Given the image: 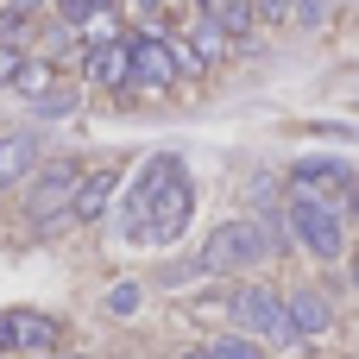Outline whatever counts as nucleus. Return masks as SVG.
I'll list each match as a JSON object with an SVG mask.
<instances>
[{
	"label": "nucleus",
	"mask_w": 359,
	"mask_h": 359,
	"mask_svg": "<svg viewBox=\"0 0 359 359\" xmlns=\"http://www.w3.org/2000/svg\"><path fill=\"white\" fill-rule=\"evenodd\" d=\"M120 202H126V215H120L126 240H158V246L183 240L189 208H196L189 164H183L177 151H151V158L139 164V177L126 183V196H120Z\"/></svg>",
	"instance_id": "obj_1"
},
{
	"label": "nucleus",
	"mask_w": 359,
	"mask_h": 359,
	"mask_svg": "<svg viewBox=\"0 0 359 359\" xmlns=\"http://www.w3.org/2000/svg\"><path fill=\"white\" fill-rule=\"evenodd\" d=\"M271 252H278V246H271L265 221H221V227L208 233V246L196 252V271H202V278H240V271L265 265Z\"/></svg>",
	"instance_id": "obj_2"
},
{
	"label": "nucleus",
	"mask_w": 359,
	"mask_h": 359,
	"mask_svg": "<svg viewBox=\"0 0 359 359\" xmlns=\"http://www.w3.org/2000/svg\"><path fill=\"white\" fill-rule=\"evenodd\" d=\"M227 316H233V328H240V334H252V341H265V347H297V341H303V334H297V322H290L284 290H265V284H233Z\"/></svg>",
	"instance_id": "obj_3"
},
{
	"label": "nucleus",
	"mask_w": 359,
	"mask_h": 359,
	"mask_svg": "<svg viewBox=\"0 0 359 359\" xmlns=\"http://www.w3.org/2000/svg\"><path fill=\"white\" fill-rule=\"evenodd\" d=\"M290 233L303 240V252H316V259H341V246H347V215H341L334 196L297 189V196H290Z\"/></svg>",
	"instance_id": "obj_4"
},
{
	"label": "nucleus",
	"mask_w": 359,
	"mask_h": 359,
	"mask_svg": "<svg viewBox=\"0 0 359 359\" xmlns=\"http://www.w3.org/2000/svg\"><path fill=\"white\" fill-rule=\"evenodd\" d=\"M76 189H82V164L76 158H50V164H38V177H25V208L38 215V227L44 221H63L76 208Z\"/></svg>",
	"instance_id": "obj_5"
},
{
	"label": "nucleus",
	"mask_w": 359,
	"mask_h": 359,
	"mask_svg": "<svg viewBox=\"0 0 359 359\" xmlns=\"http://www.w3.org/2000/svg\"><path fill=\"white\" fill-rule=\"evenodd\" d=\"M126 50H133V88H145V95H170L177 88V76H183L177 44H164L158 32H126Z\"/></svg>",
	"instance_id": "obj_6"
},
{
	"label": "nucleus",
	"mask_w": 359,
	"mask_h": 359,
	"mask_svg": "<svg viewBox=\"0 0 359 359\" xmlns=\"http://www.w3.org/2000/svg\"><path fill=\"white\" fill-rule=\"evenodd\" d=\"M82 69L101 88H133V50H126V38H95L82 50Z\"/></svg>",
	"instance_id": "obj_7"
},
{
	"label": "nucleus",
	"mask_w": 359,
	"mask_h": 359,
	"mask_svg": "<svg viewBox=\"0 0 359 359\" xmlns=\"http://www.w3.org/2000/svg\"><path fill=\"white\" fill-rule=\"evenodd\" d=\"M284 303H290V322H297L303 341H316V334L334 328V303H328V290H284Z\"/></svg>",
	"instance_id": "obj_8"
},
{
	"label": "nucleus",
	"mask_w": 359,
	"mask_h": 359,
	"mask_svg": "<svg viewBox=\"0 0 359 359\" xmlns=\"http://www.w3.org/2000/svg\"><path fill=\"white\" fill-rule=\"evenodd\" d=\"M114 189H120V170H114V164L88 170V177H82V189H76V208H69V215H76V221H101V215H107V202H114Z\"/></svg>",
	"instance_id": "obj_9"
},
{
	"label": "nucleus",
	"mask_w": 359,
	"mask_h": 359,
	"mask_svg": "<svg viewBox=\"0 0 359 359\" xmlns=\"http://www.w3.org/2000/svg\"><path fill=\"white\" fill-rule=\"evenodd\" d=\"M57 341H63V328H57L50 316L13 309V347H19V353H57Z\"/></svg>",
	"instance_id": "obj_10"
},
{
	"label": "nucleus",
	"mask_w": 359,
	"mask_h": 359,
	"mask_svg": "<svg viewBox=\"0 0 359 359\" xmlns=\"http://www.w3.org/2000/svg\"><path fill=\"white\" fill-rule=\"evenodd\" d=\"M290 183H297V189H322V183L347 189L353 170H347V158H297V164H290Z\"/></svg>",
	"instance_id": "obj_11"
},
{
	"label": "nucleus",
	"mask_w": 359,
	"mask_h": 359,
	"mask_svg": "<svg viewBox=\"0 0 359 359\" xmlns=\"http://www.w3.org/2000/svg\"><path fill=\"white\" fill-rule=\"evenodd\" d=\"M32 164H38V139L32 133H6L0 139V189H13Z\"/></svg>",
	"instance_id": "obj_12"
},
{
	"label": "nucleus",
	"mask_w": 359,
	"mask_h": 359,
	"mask_svg": "<svg viewBox=\"0 0 359 359\" xmlns=\"http://www.w3.org/2000/svg\"><path fill=\"white\" fill-rule=\"evenodd\" d=\"M208 13H215L233 38H246V25L259 19V6H252V0H208Z\"/></svg>",
	"instance_id": "obj_13"
},
{
	"label": "nucleus",
	"mask_w": 359,
	"mask_h": 359,
	"mask_svg": "<svg viewBox=\"0 0 359 359\" xmlns=\"http://www.w3.org/2000/svg\"><path fill=\"white\" fill-rule=\"evenodd\" d=\"M139 303H145V284H133V278H120L114 290H107V316H139Z\"/></svg>",
	"instance_id": "obj_14"
},
{
	"label": "nucleus",
	"mask_w": 359,
	"mask_h": 359,
	"mask_svg": "<svg viewBox=\"0 0 359 359\" xmlns=\"http://www.w3.org/2000/svg\"><path fill=\"white\" fill-rule=\"evenodd\" d=\"M208 353L215 359H265V347L252 334H227V341H208Z\"/></svg>",
	"instance_id": "obj_15"
},
{
	"label": "nucleus",
	"mask_w": 359,
	"mask_h": 359,
	"mask_svg": "<svg viewBox=\"0 0 359 359\" xmlns=\"http://www.w3.org/2000/svg\"><path fill=\"white\" fill-rule=\"evenodd\" d=\"M114 0H57V13H63V25H88V19H101Z\"/></svg>",
	"instance_id": "obj_16"
},
{
	"label": "nucleus",
	"mask_w": 359,
	"mask_h": 359,
	"mask_svg": "<svg viewBox=\"0 0 359 359\" xmlns=\"http://www.w3.org/2000/svg\"><path fill=\"white\" fill-rule=\"evenodd\" d=\"M32 107L57 120V114H69V107H76V95H69V88H44V95H32Z\"/></svg>",
	"instance_id": "obj_17"
},
{
	"label": "nucleus",
	"mask_w": 359,
	"mask_h": 359,
	"mask_svg": "<svg viewBox=\"0 0 359 359\" xmlns=\"http://www.w3.org/2000/svg\"><path fill=\"white\" fill-rule=\"evenodd\" d=\"M25 69H32L25 50H19V44H0V82H25Z\"/></svg>",
	"instance_id": "obj_18"
},
{
	"label": "nucleus",
	"mask_w": 359,
	"mask_h": 359,
	"mask_svg": "<svg viewBox=\"0 0 359 359\" xmlns=\"http://www.w3.org/2000/svg\"><path fill=\"white\" fill-rule=\"evenodd\" d=\"M259 19L265 25H290L297 19V0H259Z\"/></svg>",
	"instance_id": "obj_19"
},
{
	"label": "nucleus",
	"mask_w": 359,
	"mask_h": 359,
	"mask_svg": "<svg viewBox=\"0 0 359 359\" xmlns=\"http://www.w3.org/2000/svg\"><path fill=\"white\" fill-rule=\"evenodd\" d=\"M297 25H328V0H297Z\"/></svg>",
	"instance_id": "obj_20"
},
{
	"label": "nucleus",
	"mask_w": 359,
	"mask_h": 359,
	"mask_svg": "<svg viewBox=\"0 0 359 359\" xmlns=\"http://www.w3.org/2000/svg\"><path fill=\"white\" fill-rule=\"evenodd\" d=\"M0 347H13V309H0Z\"/></svg>",
	"instance_id": "obj_21"
},
{
	"label": "nucleus",
	"mask_w": 359,
	"mask_h": 359,
	"mask_svg": "<svg viewBox=\"0 0 359 359\" xmlns=\"http://www.w3.org/2000/svg\"><path fill=\"white\" fill-rule=\"evenodd\" d=\"M44 0H6V13H38Z\"/></svg>",
	"instance_id": "obj_22"
},
{
	"label": "nucleus",
	"mask_w": 359,
	"mask_h": 359,
	"mask_svg": "<svg viewBox=\"0 0 359 359\" xmlns=\"http://www.w3.org/2000/svg\"><path fill=\"white\" fill-rule=\"evenodd\" d=\"M133 6H139V13H158V6H164V0H133Z\"/></svg>",
	"instance_id": "obj_23"
},
{
	"label": "nucleus",
	"mask_w": 359,
	"mask_h": 359,
	"mask_svg": "<svg viewBox=\"0 0 359 359\" xmlns=\"http://www.w3.org/2000/svg\"><path fill=\"white\" fill-rule=\"evenodd\" d=\"M183 359H215V353H208V347H196V353H183Z\"/></svg>",
	"instance_id": "obj_24"
},
{
	"label": "nucleus",
	"mask_w": 359,
	"mask_h": 359,
	"mask_svg": "<svg viewBox=\"0 0 359 359\" xmlns=\"http://www.w3.org/2000/svg\"><path fill=\"white\" fill-rule=\"evenodd\" d=\"M347 278H353V290H359V252H353V271H347Z\"/></svg>",
	"instance_id": "obj_25"
},
{
	"label": "nucleus",
	"mask_w": 359,
	"mask_h": 359,
	"mask_svg": "<svg viewBox=\"0 0 359 359\" xmlns=\"http://www.w3.org/2000/svg\"><path fill=\"white\" fill-rule=\"evenodd\" d=\"M38 359H82V353H38Z\"/></svg>",
	"instance_id": "obj_26"
}]
</instances>
